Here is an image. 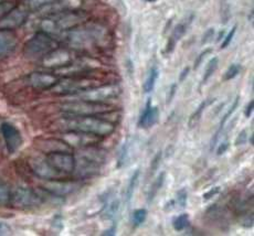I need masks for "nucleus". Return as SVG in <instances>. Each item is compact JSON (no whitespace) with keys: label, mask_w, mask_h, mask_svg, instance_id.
Listing matches in <instances>:
<instances>
[{"label":"nucleus","mask_w":254,"mask_h":236,"mask_svg":"<svg viewBox=\"0 0 254 236\" xmlns=\"http://www.w3.org/2000/svg\"><path fill=\"white\" fill-rule=\"evenodd\" d=\"M229 146H230V144H229V141H224V142H222L221 145H219L218 149H217V155L218 156H222L223 154H226L227 150L229 149Z\"/></svg>","instance_id":"c03bdc74"},{"label":"nucleus","mask_w":254,"mask_h":236,"mask_svg":"<svg viewBox=\"0 0 254 236\" xmlns=\"http://www.w3.org/2000/svg\"><path fill=\"white\" fill-rule=\"evenodd\" d=\"M162 157H163V152L159 151L156 154V156L154 157V159L151 160V172H155L156 169L158 168L160 165V161H162Z\"/></svg>","instance_id":"a19ab883"},{"label":"nucleus","mask_w":254,"mask_h":236,"mask_svg":"<svg viewBox=\"0 0 254 236\" xmlns=\"http://www.w3.org/2000/svg\"><path fill=\"white\" fill-rule=\"evenodd\" d=\"M81 184L77 181L72 180H62L60 179H52V180H46V182L42 185V190L47 191V192L51 193L57 196H65L67 194H71L75 192L77 189H80Z\"/></svg>","instance_id":"f8f14e48"},{"label":"nucleus","mask_w":254,"mask_h":236,"mask_svg":"<svg viewBox=\"0 0 254 236\" xmlns=\"http://www.w3.org/2000/svg\"><path fill=\"white\" fill-rule=\"evenodd\" d=\"M253 107H254V102L250 101V103H249V104H248L247 108H246V110H244V116H246L247 118H250L252 116Z\"/></svg>","instance_id":"49530a36"},{"label":"nucleus","mask_w":254,"mask_h":236,"mask_svg":"<svg viewBox=\"0 0 254 236\" xmlns=\"http://www.w3.org/2000/svg\"><path fill=\"white\" fill-rule=\"evenodd\" d=\"M220 191H221V188L220 186H214V188L210 189L208 192H206L203 194V200L207 201V200H210L211 198H214L217 194H219Z\"/></svg>","instance_id":"79ce46f5"},{"label":"nucleus","mask_w":254,"mask_h":236,"mask_svg":"<svg viewBox=\"0 0 254 236\" xmlns=\"http://www.w3.org/2000/svg\"><path fill=\"white\" fill-rule=\"evenodd\" d=\"M218 64H219V60L217 57L212 58L211 60L208 62V65L206 67V71H204V75L202 78V84H206V83L210 80V77L214 74V72H216L218 68Z\"/></svg>","instance_id":"7c9ffc66"},{"label":"nucleus","mask_w":254,"mask_h":236,"mask_svg":"<svg viewBox=\"0 0 254 236\" xmlns=\"http://www.w3.org/2000/svg\"><path fill=\"white\" fill-rule=\"evenodd\" d=\"M191 19H190V20H188V21L179 23L175 27V29L172 32V36H170L169 39H168L167 46H166V50H165L166 53H167V54L173 53V51L175 50V48H176V44H177L178 41L182 40V38L185 36L186 32H187V29L189 27L190 22H191Z\"/></svg>","instance_id":"412c9836"},{"label":"nucleus","mask_w":254,"mask_h":236,"mask_svg":"<svg viewBox=\"0 0 254 236\" xmlns=\"http://www.w3.org/2000/svg\"><path fill=\"white\" fill-rule=\"evenodd\" d=\"M28 165L30 167L33 174L38 178L43 180H52V179H60L62 175L59 174L52 167L48 164L45 157H32L28 160Z\"/></svg>","instance_id":"4468645a"},{"label":"nucleus","mask_w":254,"mask_h":236,"mask_svg":"<svg viewBox=\"0 0 254 236\" xmlns=\"http://www.w3.org/2000/svg\"><path fill=\"white\" fill-rule=\"evenodd\" d=\"M121 94V87L116 84H107V85H97L89 90L83 91L79 94L74 96V100L80 101H87L94 103H105L109 104V102L115 100Z\"/></svg>","instance_id":"6e6552de"},{"label":"nucleus","mask_w":254,"mask_h":236,"mask_svg":"<svg viewBox=\"0 0 254 236\" xmlns=\"http://www.w3.org/2000/svg\"><path fill=\"white\" fill-rule=\"evenodd\" d=\"M139 175H140V172L137 169V170L134 171V174L131 175V177H130V179L128 181V184H127L126 190H125V201H126V203H129L130 201H131V199H133L135 189H136V186H137V184H138Z\"/></svg>","instance_id":"b1692460"},{"label":"nucleus","mask_w":254,"mask_h":236,"mask_svg":"<svg viewBox=\"0 0 254 236\" xmlns=\"http://www.w3.org/2000/svg\"><path fill=\"white\" fill-rule=\"evenodd\" d=\"M249 141H250V145H253V144H254V136H253V134H251L250 138H249Z\"/></svg>","instance_id":"603ef678"},{"label":"nucleus","mask_w":254,"mask_h":236,"mask_svg":"<svg viewBox=\"0 0 254 236\" xmlns=\"http://www.w3.org/2000/svg\"><path fill=\"white\" fill-rule=\"evenodd\" d=\"M213 98H208V100H204L201 104H200L198 107H197V110L193 112V114L190 116V118H189V120H188V126L190 127V128H193L194 126H197V124L198 122L200 121V119H201V117H202V114H203V112H204V110H206V108L209 106V105H211L212 103H213Z\"/></svg>","instance_id":"5701e85b"},{"label":"nucleus","mask_w":254,"mask_h":236,"mask_svg":"<svg viewBox=\"0 0 254 236\" xmlns=\"http://www.w3.org/2000/svg\"><path fill=\"white\" fill-rule=\"evenodd\" d=\"M36 146L39 150L45 154L56 151H71L72 148L63 139L48 138V139H38L36 140Z\"/></svg>","instance_id":"aec40b11"},{"label":"nucleus","mask_w":254,"mask_h":236,"mask_svg":"<svg viewBox=\"0 0 254 236\" xmlns=\"http://www.w3.org/2000/svg\"><path fill=\"white\" fill-rule=\"evenodd\" d=\"M241 71V65L237 64V63H233L230 66L228 67V70L226 71L223 75V81H231L234 77H237L239 73Z\"/></svg>","instance_id":"473e14b6"},{"label":"nucleus","mask_w":254,"mask_h":236,"mask_svg":"<svg viewBox=\"0 0 254 236\" xmlns=\"http://www.w3.org/2000/svg\"><path fill=\"white\" fill-rule=\"evenodd\" d=\"M175 204H176L175 200L169 201V202H167V203H166V205H165V211H170V210H173V209H174V206H175Z\"/></svg>","instance_id":"8fccbe9b"},{"label":"nucleus","mask_w":254,"mask_h":236,"mask_svg":"<svg viewBox=\"0 0 254 236\" xmlns=\"http://www.w3.org/2000/svg\"><path fill=\"white\" fill-rule=\"evenodd\" d=\"M236 32H237V26H234L231 29V31L229 32L227 36H226V38L223 39V42L221 44V49H226V48H228L229 46H230V43L232 42L234 36H236Z\"/></svg>","instance_id":"c9c22d12"},{"label":"nucleus","mask_w":254,"mask_h":236,"mask_svg":"<svg viewBox=\"0 0 254 236\" xmlns=\"http://www.w3.org/2000/svg\"><path fill=\"white\" fill-rule=\"evenodd\" d=\"M189 72H190V68H189L188 66L184 68L183 72L180 73V75H179V83H183V82L186 80V78L188 77Z\"/></svg>","instance_id":"de8ad7c7"},{"label":"nucleus","mask_w":254,"mask_h":236,"mask_svg":"<svg viewBox=\"0 0 254 236\" xmlns=\"http://www.w3.org/2000/svg\"><path fill=\"white\" fill-rule=\"evenodd\" d=\"M48 164L60 175L73 174L75 168V156L71 151L49 152L45 156Z\"/></svg>","instance_id":"9d476101"},{"label":"nucleus","mask_w":254,"mask_h":236,"mask_svg":"<svg viewBox=\"0 0 254 236\" xmlns=\"http://www.w3.org/2000/svg\"><path fill=\"white\" fill-rule=\"evenodd\" d=\"M14 7H16V3L13 1H9V0L0 1V19H2L9 11H11Z\"/></svg>","instance_id":"72a5a7b5"},{"label":"nucleus","mask_w":254,"mask_h":236,"mask_svg":"<svg viewBox=\"0 0 254 236\" xmlns=\"http://www.w3.org/2000/svg\"><path fill=\"white\" fill-rule=\"evenodd\" d=\"M147 210L146 209H137L133 213V225L134 228H138L143 224L147 219Z\"/></svg>","instance_id":"2f4dec72"},{"label":"nucleus","mask_w":254,"mask_h":236,"mask_svg":"<svg viewBox=\"0 0 254 236\" xmlns=\"http://www.w3.org/2000/svg\"><path fill=\"white\" fill-rule=\"evenodd\" d=\"M158 77H159L158 67L156 65L151 66V68L149 70V73H148V76H147V78H146L144 86H143L145 93L153 92V90L155 88V85H156V82H157V80H158Z\"/></svg>","instance_id":"393cba45"},{"label":"nucleus","mask_w":254,"mask_h":236,"mask_svg":"<svg viewBox=\"0 0 254 236\" xmlns=\"http://www.w3.org/2000/svg\"><path fill=\"white\" fill-rule=\"evenodd\" d=\"M247 140H248V132H247L246 129H243V130H241L240 134L238 135L236 141H234V145H236V146H242V145L246 144Z\"/></svg>","instance_id":"58836bf2"},{"label":"nucleus","mask_w":254,"mask_h":236,"mask_svg":"<svg viewBox=\"0 0 254 236\" xmlns=\"http://www.w3.org/2000/svg\"><path fill=\"white\" fill-rule=\"evenodd\" d=\"M241 224L243 228H247V229H250L253 226V213L251 212H247L242 214V221H241Z\"/></svg>","instance_id":"e433bc0d"},{"label":"nucleus","mask_w":254,"mask_h":236,"mask_svg":"<svg viewBox=\"0 0 254 236\" xmlns=\"http://www.w3.org/2000/svg\"><path fill=\"white\" fill-rule=\"evenodd\" d=\"M11 190L2 179H0V206H4L10 202Z\"/></svg>","instance_id":"c756f323"},{"label":"nucleus","mask_w":254,"mask_h":236,"mask_svg":"<svg viewBox=\"0 0 254 236\" xmlns=\"http://www.w3.org/2000/svg\"><path fill=\"white\" fill-rule=\"evenodd\" d=\"M56 0H26L24 7L29 11H40L43 8H46L49 4L55 2Z\"/></svg>","instance_id":"bb28decb"},{"label":"nucleus","mask_w":254,"mask_h":236,"mask_svg":"<svg viewBox=\"0 0 254 236\" xmlns=\"http://www.w3.org/2000/svg\"><path fill=\"white\" fill-rule=\"evenodd\" d=\"M55 128L60 131H80L97 137H107L115 131V125L99 116H77L64 114L57 122Z\"/></svg>","instance_id":"f03ea898"},{"label":"nucleus","mask_w":254,"mask_h":236,"mask_svg":"<svg viewBox=\"0 0 254 236\" xmlns=\"http://www.w3.org/2000/svg\"><path fill=\"white\" fill-rule=\"evenodd\" d=\"M129 149H130V141L126 140L124 142V145L122 146V148L120 150L119 154V158H117V164H116V168L120 169L126 165L127 160H128V156H129Z\"/></svg>","instance_id":"c85d7f7f"},{"label":"nucleus","mask_w":254,"mask_h":236,"mask_svg":"<svg viewBox=\"0 0 254 236\" xmlns=\"http://www.w3.org/2000/svg\"><path fill=\"white\" fill-rule=\"evenodd\" d=\"M187 201H188V193L186 189L179 190L177 192V196H176L175 202L177 203L180 208H186L187 206Z\"/></svg>","instance_id":"f704fd0d"},{"label":"nucleus","mask_w":254,"mask_h":236,"mask_svg":"<svg viewBox=\"0 0 254 236\" xmlns=\"http://www.w3.org/2000/svg\"><path fill=\"white\" fill-rule=\"evenodd\" d=\"M213 37H214V29H212V28L211 29H208V30L206 31V33L203 34L201 43L202 44H206V43L210 42L213 39Z\"/></svg>","instance_id":"37998d69"},{"label":"nucleus","mask_w":254,"mask_h":236,"mask_svg":"<svg viewBox=\"0 0 254 236\" xmlns=\"http://www.w3.org/2000/svg\"><path fill=\"white\" fill-rule=\"evenodd\" d=\"M113 107L105 103H94L74 100L61 105V111L67 115L77 116H100L112 112Z\"/></svg>","instance_id":"0eeeda50"},{"label":"nucleus","mask_w":254,"mask_h":236,"mask_svg":"<svg viewBox=\"0 0 254 236\" xmlns=\"http://www.w3.org/2000/svg\"><path fill=\"white\" fill-rule=\"evenodd\" d=\"M18 47V37L13 30L0 29V60L10 56Z\"/></svg>","instance_id":"a211bd4d"},{"label":"nucleus","mask_w":254,"mask_h":236,"mask_svg":"<svg viewBox=\"0 0 254 236\" xmlns=\"http://www.w3.org/2000/svg\"><path fill=\"white\" fill-rule=\"evenodd\" d=\"M0 131H1L2 138L4 140V145L9 154H14L22 146V135L16 126L10 122L4 121L0 125Z\"/></svg>","instance_id":"ddd939ff"},{"label":"nucleus","mask_w":254,"mask_h":236,"mask_svg":"<svg viewBox=\"0 0 254 236\" xmlns=\"http://www.w3.org/2000/svg\"><path fill=\"white\" fill-rule=\"evenodd\" d=\"M29 16V10L26 7H14L11 11H9L2 19H0V29H8L14 30L20 28L27 21Z\"/></svg>","instance_id":"dca6fc26"},{"label":"nucleus","mask_w":254,"mask_h":236,"mask_svg":"<svg viewBox=\"0 0 254 236\" xmlns=\"http://www.w3.org/2000/svg\"><path fill=\"white\" fill-rule=\"evenodd\" d=\"M97 85H101V81L97 78L89 77L86 75L64 76L57 82V84L51 88L50 92L56 95L74 96L83 91Z\"/></svg>","instance_id":"39448f33"},{"label":"nucleus","mask_w":254,"mask_h":236,"mask_svg":"<svg viewBox=\"0 0 254 236\" xmlns=\"http://www.w3.org/2000/svg\"><path fill=\"white\" fill-rule=\"evenodd\" d=\"M224 33H226V31H224V30H222L221 32H220V34H219V37H218V41H220V40H221V39H222V37L224 36Z\"/></svg>","instance_id":"3c124183"},{"label":"nucleus","mask_w":254,"mask_h":236,"mask_svg":"<svg viewBox=\"0 0 254 236\" xmlns=\"http://www.w3.org/2000/svg\"><path fill=\"white\" fill-rule=\"evenodd\" d=\"M63 140H64L69 146L74 147H87V146H94L101 140V137H97L95 135L85 134V132L80 131H64L63 134Z\"/></svg>","instance_id":"f3484780"},{"label":"nucleus","mask_w":254,"mask_h":236,"mask_svg":"<svg viewBox=\"0 0 254 236\" xmlns=\"http://www.w3.org/2000/svg\"><path fill=\"white\" fill-rule=\"evenodd\" d=\"M159 118V110L158 107L151 105V100L148 98L146 103L145 108L138 120L139 128H150L154 125L157 124Z\"/></svg>","instance_id":"6ab92c4d"},{"label":"nucleus","mask_w":254,"mask_h":236,"mask_svg":"<svg viewBox=\"0 0 254 236\" xmlns=\"http://www.w3.org/2000/svg\"><path fill=\"white\" fill-rule=\"evenodd\" d=\"M58 47L59 43L55 37L43 31H39L24 44L23 54L30 60H41L43 57Z\"/></svg>","instance_id":"423d86ee"},{"label":"nucleus","mask_w":254,"mask_h":236,"mask_svg":"<svg viewBox=\"0 0 254 236\" xmlns=\"http://www.w3.org/2000/svg\"><path fill=\"white\" fill-rule=\"evenodd\" d=\"M106 159V151L96 148L95 145L82 147L75 156V168L73 172H76L77 178L80 179L91 178L100 174Z\"/></svg>","instance_id":"20e7f679"},{"label":"nucleus","mask_w":254,"mask_h":236,"mask_svg":"<svg viewBox=\"0 0 254 236\" xmlns=\"http://www.w3.org/2000/svg\"><path fill=\"white\" fill-rule=\"evenodd\" d=\"M211 51H212V49H207V50H204V51H202L201 53L199 54V56L197 57V59H196V61H194V64H193V68L194 70H197V68L201 65V63L203 62V60H204V58H206L208 54H210L211 53Z\"/></svg>","instance_id":"4c0bfd02"},{"label":"nucleus","mask_w":254,"mask_h":236,"mask_svg":"<svg viewBox=\"0 0 254 236\" xmlns=\"http://www.w3.org/2000/svg\"><path fill=\"white\" fill-rule=\"evenodd\" d=\"M43 202L42 195L27 186H18L11 191L10 203L13 208L20 210H32L40 206Z\"/></svg>","instance_id":"1a4fd4ad"},{"label":"nucleus","mask_w":254,"mask_h":236,"mask_svg":"<svg viewBox=\"0 0 254 236\" xmlns=\"http://www.w3.org/2000/svg\"><path fill=\"white\" fill-rule=\"evenodd\" d=\"M145 1H147V2H156V1H157V0H145Z\"/></svg>","instance_id":"864d4df0"},{"label":"nucleus","mask_w":254,"mask_h":236,"mask_svg":"<svg viewBox=\"0 0 254 236\" xmlns=\"http://www.w3.org/2000/svg\"><path fill=\"white\" fill-rule=\"evenodd\" d=\"M9 232H10V229H9V226L7 224L0 222V235L8 234Z\"/></svg>","instance_id":"09e8293b"},{"label":"nucleus","mask_w":254,"mask_h":236,"mask_svg":"<svg viewBox=\"0 0 254 236\" xmlns=\"http://www.w3.org/2000/svg\"><path fill=\"white\" fill-rule=\"evenodd\" d=\"M177 87H178L177 83H174V84L170 86L169 91H168V94H167V98H166V104H167V105H169L170 103L173 102L174 97L176 95V92H177Z\"/></svg>","instance_id":"ea45409f"},{"label":"nucleus","mask_w":254,"mask_h":236,"mask_svg":"<svg viewBox=\"0 0 254 236\" xmlns=\"http://www.w3.org/2000/svg\"><path fill=\"white\" fill-rule=\"evenodd\" d=\"M87 19H89V14L79 9L49 14L41 20L40 31L56 36V34H60L80 26L86 22Z\"/></svg>","instance_id":"7ed1b4c3"},{"label":"nucleus","mask_w":254,"mask_h":236,"mask_svg":"<svg viewBox=\"0 0 254 236\" xmlns=\"http://www.w3.org/2000/svg\"><path fill=\"white\" fill-rule=\"evenodd\" d=\"M73 60H74V56L70 50L58 47L50 53H48L46 57H43L41 59V63L45 67L55 68L57 71L59 68L69 65Z\"/></svg>","instance_id":"9b49d317"},{"label":"nucleus","mask_w":254,"mask_h":236,"mask_svg":"<svg viewBox=\"0 0 254 236\" xmlns=\"http://www.w3.org/2000/svg\"><path fill=\"white\" fill-rule=\"evenodd\" d=\"M165 178H166L165 172H160L157 178L155 179L153 184H151L150 189L148 191V202L149 203L153 202L154 199H155V196L157 195V193L159 192V190L163 188L164 182H165Z\"/></svg>","instance_id":"a878e982"},{"label":"nucleus","mask_w":254,"mask_h":236,"mask_svg":"<svg viewBox=\"0 0 254 236\" xmlns=\"http://www.w3.org/2000/svg\"><path fill=\"white\" fill-rule=\"evenodd\" d=\"M239 101H240V96H237L236 100L233 101L232 106H231L230 108H229V111L226 113V115H224V116L222 117L221 121H220L219 128H218V130L216 131V134L213 135L212 139H211V150H213L214 147H216L217 142H218V140H219V137H220V135L222 134V131H223V129H224V126H226V122L228 121L229 118H230V117L232 116L234 111H236L237 108H238V106H239Z\"/></svg>","instance_id":"4be33fe9"},{"label":"nucleus","mask_w":254,"mask_h":236,"mask_svg":"<svg viewBox=\"0 0 254 236\" xmlns=\"http://www.w3.org/2000/svg\"><path fill=\"white\" fill-rule=\"evenodd\" d=\"M58 81L57 75L46 72H33L27 77V84L36 91H50Z\"/></svg>","instance_id":"2eb2a0df"},{"label":"nucleus","mask_w":254,"mask_h":236,"mask_svg":"<svg viewBox=\"0 0 254 236\" xmlns=\"http://www.w3.org/2000/svg\"><path fill=\"white\" fill-rule=\"evenodd\" d=\"M116 230H117V224H116V221H113V224H112L111 228L109 230L104 231V233L102 235L104 236H114L116 233Z\"/></svg>","instance_id":"a18cd8bd"},{"label":"nucleus","mask_w":254,"mask_h":236,"mask_svg":"<svg viewBox=\"0 0 254 236\" xmlns=\"http://www.w3.org/2000/svg\"><path fill=\"white\" fill-rule=\"evenodd\" d=\"M63 39L74 50H92L109 46V30L97 23H82L63 32Z\"/></svg>","instance_id":"f257e3e1"},{"label":"nucleus","mask_w":254,"mask_h":236,"mask_svg":"<svg viewBox=\"0 0 254 236\" xmlns=\"http://www.w3.org/2000/svg\"><path fill=\"white\" fill-rule=\"evenodd\" d=\"M190 221H189V214L183 213L178 216H175L173 219V228L177 232H182V231L186 230L189 226Z\"/></svg>","instance_id":"cd10ccee"}]
</instances>
